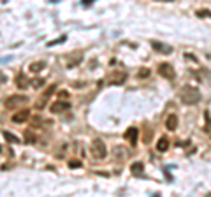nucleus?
<instances>
[{"label":"nucleus","instance_id":"20e7f679","mask_svg":"<svg viewBox=\"0 0 211 197\" xmlns=\"http://www.w3.org/2000/svg\"><path fill=\"white\" fill-rule=\"evenodd\" d=\"M158 74L162 77H166V79H174L176 77V71L171 63H160L158 65Z\"/></svg>","mask_w":211,"mask_h":197},{"label":"nucleus","instance_id":"6e6552de","mask_svg":"<svg viewBox=\"0 0 211 197\" xmlns=\"http://www.w3.org/2000/svg\"><path fill=\"white\" fill-rule=\"evenodd\" d=\"M137 136H139V130L135 129V127H129V129L125 130V134H123V139H127L130 144L135 146V143H137Z\"/></svg>","mask_w":211,"mask_h":197},{"label":"nucleus","instance_id":"f8f14e48","mask_svg":"<svg viewBox=\"0 0 211 197\" xmlns=\"http://www.w3.org/2000/svg\"><path fill=\"white\" fill-rule=\"evenodd\" d=\"M130 171H132V174H134V176H143V174H144V166H143V162H135V164H132Z\"/></svg>","mask_w":211,"mask_h":197},{"label":"nucleus","instance_id":"4468645a","mask_svg":"<svg viewBox=\"0 0 211 197\" xmlns=\"http://www.w3.org/2000/svg\"><path fill=\"white\" fill-rule=\"evenodd\" d=\"M114 153H116V155H114L116 160H125V158L129 157V153H127V150L123 146H116L114 148Z\"/></svg>","mask_w":211,"mask_h":197},{"label":"nucleus","instance_id":"5701e85b","mask_svg":"<svg viewBox=\"0 0 211 197\" xmlns=\"http://www.w3.org/2000/svg\"><path fill=\"white\" fill-rule=\"evenodd\" d=\"M185 58H187V60H192V62L197 63V58H195V56H193L192 53H185Z\"/></svg>","mask_w":211,"mask_h":197},{"label":"nucleus","instance_id":"ddd939ff","mask_svg":"<svg viewBox=\"0 0 211 197\" xmlns=\"http://www.w3.org/2000/svg\"><path fill=\"white\" fill-rule=\"evenodd\" d=\"M28 83H30V81L27 79V76H25V74H18V77H16V86H18V88L25 90L28 86Z\"/></svg>","mask_w":211,"mask_h":197},{"label":"nucleus","instance_id":"0eeeda50","mask_svg":"<svg viewBox=\"0 0 211 197\" xmlns=\"http://www.w3.org/2000/svg\"><path fill=\"white\" fill-rule=\"evenodd\" d=\"M151 48L158 53H164V55H171L172 53V46L169 44H164V42H158V40H151Z\"/></svg>","mask_w":211,"mask_h":197},{"label":"nucleus","instance_id":"a878e982","mask_svg":"<svg viewBox=\"0 0 211 197\" xmlns=\"http://www.w3.org/2000/svg\"><path fill=\"white\" fill-rule=\"evenodd\" d=\"M81 4H83V5H85V7H86V5L93 4V0H83V2H81Z\"/></svg>","mask_w":211,"mask_h":197},{"label":"nucleus","instance_id":"dca6fc26","mask_svg":"<svg viewBox=\"0 0 211 197\" xmlns=\"http://www.w3.org/2000/svg\"><path fill=\"white\" fill-rule=\"evenodd\" d=\"M125 79H127V74H125V72H121V74H118V72H116V74L111 77V83H113V85H121V83H123Z\"/></svg>","mask_w":211,"mask_h":197},{"label":"nucleus","instance_id":"9b49d317","mask_svg":"<svg viewBox=\"0 0 211 197\" xmlns=\"http://www.w3.org/2000/svg\"><path fill=\"white\" fill-rule=\"evenodd\" d=\"M169 137H167V136H162L160 139H158V143H157V150L158 152H167V150H169Z\"/></svg>","mask_w":211,"mask_h":197},{"label":"nucleus","instance_id":"7ed1b4c3","mask_svg":"<svg viewBox=\"0 0 211 197\" xmlns=\"http://www.w3.org/2000/svg\"><path fill=\"white\" fill-rule=\"evenodd\" d=\"M27 102H28V97H25V95H13V97H9L5 100V108L7 109H18V108H21V106H25Z\"/></svg>","mask_w":211,"mask_h":197},{"label":"nucleus","instance_id":"9d476101","mask_svg":"<svg viewBox=\"0 0 211 197\" xmlns=\"http://www.w3.org/2000/svg\"><path fill=\"white\" fill-rule=\"evenodd\" d=\"M166 127H167V130H176L178 129V116H176V114H169L167 120H166Z\"/></svg>","mask_w":211,"mask_h":197},{"label":"nucleus","instance_id":"412c9836","mask_svg":"<svg viewBox=\"0 0 211 197\" xmlns=\"http://www.w3.org/2000/svg\"><path fill=\"white\" fill-rule=\"evenodd\" d=\"M69 167H72V169H77V167H81V160H69Z\"/></svg>","mask_w":211,"mask_h":197},{"label":"nucleus","instance_id":"393cba45","mask_svg":"<svg viewBox=\"0 0 211 197\" xmlns=\"http://www.w3.org/2000/svg\"><path fill=\"white\" fill-rule=\"evenodd\" d=\"M58 97H62V98H67V97H69V92H67V90H62V92L58 93Z\"/></svg>","mask_w":211,"mask_h":197},{"label":"nucleus","instance_id":"a211bd4d","mask_svg":"<svg viewBox=\"0 0 211 197\" xmlns=\"http://www.w3.org/2000/svg\"><path fill=\"white\" fill-rule=\"evenodd\" d=\"M195 14L199 18H211V11H208V9H199Z\"/></svg>","mask_w":211,"mask_h":197},{"label":"nucleus","instance_id":"423d86ee","mask_svg":"<svg viewBox=\"0 0 211 197\" xmlns=\"http://www.w3.org/2000/svg\"><path fill=\"white\" fill-rule=\"evenodd\" d=\"M67 109H71V102H67V100H56L50 106L51 113H62V111H67Z\"/></svg>","mask_w":211,"mask_h":197},{"label":"nucleus","instance_id":"4be33fe9","mask_svg":"<svg viewBox=\"0 0 211 197\" xmlns=\"http://www.w3.org/2000/svg\"><path fill=\"white\" fill-rule=\"evenodd\" d=\"M137 76H139V77H148L150 76V69H141Z\"/></svg>","mask_w":211,"mask_h":197},{"label":"nucleus","instance_id":"aec40b11","mask_svg":"<svg viewBox=\"0 0 211 197\" xmlns=\"http://www.w3.org/2000/svg\"><path fill=\"white\" fill-rule=\"evenodd\" d=\"M30 83H32V86H34V88H40V86L44 85V79H40V77H37V79L30 81Z\"/></svg>","mask_w":211,"mask_h":197},{"label":"nucleus","instance_id":"f257e3e1","mask_svg":"<svg viewBox=\"0 0 211 197\" xmlns=\"http://www.w3.org/2000/svg\"><path fill=\"white\" fill-rule=\"evenodd\" d=\"M180 100L187 106H195L201 102V92L195 86H183L180 90Z\"/></svg>","mask_w":211,"mask_h":197},{"label":"nucleus","instance_id":"6ab92c4d","mask_svg":"<svg viewBox=\"0 0 211 197\" xmlns=\"http://www.w3.org/2000/svg\"><path fill=\"white\" fill-rule=\"evenodd\" d=\"M4 137L9 141V143H18V137L14 134H11V132H4Z\"/></svg>","mask_w":211,"mask_h":197},{"label":"nucleus","instance_id":"f3484780","mask_svg":"<svg viewBox=\"0 0 211 197\" xmlns=\"http://www.w3.org/2000/svg\"><path fill=\"white\" fill-rule=\"evenodd\" d=\"M65 40H67V35H62V37H58V39L48 42V48H51V46H55V44H62V42H65Z\"/></svg>","mask_w":211,"mask_h":197},{"label":"nucleus","instance_id":"b1692460","mask_svg":"<svg viewBox=\"0 0 211 197\" xmlns=\"http://www.w3.org/2000/svg\"><path fill=\"white\" fill-rule=\"evenodd\" d=\"M4 83H7V76L4 72H0V85H4Z\"/></svg>","mask_w":211,"mask_h":197},{"label":"nucleus","instance_id":"2eb2a0df","mask_svg":"<svg viewBox=\"0 0 211 197\" xmlns=\"http://www.w3.org/2000/svg\"><path fill=\"white\" fill-rule=\"evenodd\" d=\"M46 67V62H42V60H40V62H34V63H30V72H34V74H35V72H40L42 71V69Z\"/></svg>","mask_w":211,"mask_h":197},{"label":"nucleus","instance_id":"bb28decb","mask_svg":"<svg viewBox=\"0 0 211 197\" xmlns=\"http://www.w3.org/2000/svg\"><path fill=\"white\" fill-rule=\"evenodd\" d=\"M158 2H172V0H158Z\"/></svg>","mask_w":211,"mask_h":197},{"label":"nucleus","instance_id":"39448f33","mask_svg":"<svg viewBox=\"0 0 211 197\" xmlns=\"http://www.w3.org/2000/svg\"><path fill=\"white\" fill-rule=\"evenodd\" d=\"M55 90H56V86L53 85V86H50V88L46 90L44 93L40 95V98H39V100L35 102V109H42V108H44V106H46V102H48V98L51 97V93H53Z\"/></svg>","mask_w":211,"mask_h":197},{"label":"nucleus","instance_id":"f03ea898","mask_svg":"<svg viewBox=\"0 0 211 197\" xmlns=\"http://www.w3.org/2000/svg\"><path fill=\"white\" fill-rule=\"evenodd\" d=\"M108 155V148H106V143L102 139H93L92 141V157L97 158V160H102Z\"/></svg>","mask_w":211,"mask_h":197},{"label":"nucleus","instance_id":"1a4fd4ad","mask_svg":"<svg viewBox=\"0 0 211 197\" xmlns=\"http://www.w3.org/2000/svg\"><path fill=\"white\" fill-rule=\"evenodd\" d=\"M28 118H30V111H28V109H21V111H18L16 114H13L14 123H23V121H27Z\"/></svg>","mask_w":211,"mask_h":197}]
</instances>
